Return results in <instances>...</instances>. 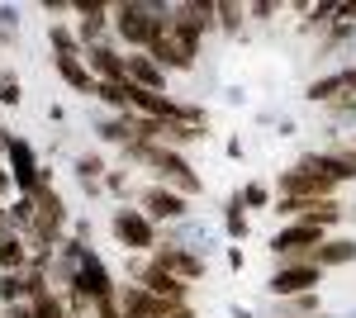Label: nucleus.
<instances>
[{"mask_svg": "<svg viewBox=\"0 0 356 318\" xmlns=\"http://www.w3.org/2000/svg\"><path fill=\"white\" fill-rule=\"evenodd\" d=\"M114 19V33H119V38H124V43H129V48H147V43H152V33H157V29L166 24V15H171V10H166V5H114L110 10Z\"/></svg>", "mask_w": 356, "mask_h": 318, "instance_id": "f257e3e1", "label": "nucleus"}, {"mask_svg": "<svg viewBox=\"0 0 356 318\" xmlns=\"http://www.w3.org/2000/svg\"><path fill=\"white\" fill-rule=\"evenodd\" d=\"M124 152H129V157L152 161V166L162 171L166 181H176V186H181V195H195V190H200V176L191 171V161L181 157L176 148H166V143H129Z\"/></svg>", "mask_w": 356, "mask_h": 318, "instance_id": "f03ea898", "label": "nucleus"}, {"mask_svg": "<svg viewBox=\"0 0 356 318\" xmlns=\"http://www.w3.org/2000/svg\"><path fill=\"white\" fill-rule=\"evenodd\" d=\"M318 247H323V228H318V223H304V218L290 223V228H280L271 238V252L285 257V262H295V257H300V262H314Z\"/></svg>", "mask_w": 356, "mask_h": 318, "instance_id": "7ed1b4c3", "label": "nucleus"}, {"mask_svg": "<svg viewBox=\"0 0 356 318\" xmlns=\"http://www.w3.org/2000/svg\"><path fill=\"white\" fill-rule=\"evenodd\" d=\"M114 238L134 252H157V228L143 209H119L114 214Z\"/></svg>", "mask_w": 356, "mask_h": 318, "instance_id": "20e7f679", "label": "nucleus"}, {"mask_svg": "<svg viewBox=\"0 0 356 318\" xmlns=\"http://www.w3.org/2000/svg\"><path fill=\"white\" fill-rule=\"evenodd\" d=\"M318 280H323V266H314V262H290V266H280V271L271 276V294H280V299H295V294L318 290Z\"/></svg>", "mask_w": 356, "mask_h": 318, "instance_id": "39448f33", "label": "nucleus"}, {"mask_svg": "<svg viewBox=\"0 0 356 318\" xmlns=\"http://www.w3.org/2000/svg\"><path fill=\"white\" fill-rule=\"evenodd\" d=\"M332 186L337 181L309 171V166H295V171L280 176V200H332Z\"/></svg>", "mask_w": 356, "mask_h": 318, "instance_id": "423d86ee", "label": "nucleus"}, {"mask_svg": "<svg viewBox=\"0 0 356 318\" xmlns=\"http://www.w3.org/2000/svg\"><path fill=\"white\" fill-rule=\"evenodd\" d=\"M5 157H10V181H15V186L24 190V195H33V190L43 186V166L33 161V148H29L24 138H15Z\"/></svg>", "mask_w": 356, "mask_h": 318, "instance_id": "0eeeda50", "label": "nucleus"}, {"mask_svg": "<svg viewBox=\"0 0 356 318\" xmlns=\"http://www.w3.org/2000/svg\"><path fill=\"white\" fill-rule=\"evenodd\" d=\"M138 285H143L147 294H157V299H171V304H186V290H191V285H186L181 276L162 271L157 262H147L143 271H138Z\"/></svg>", "mask_w": 356, "mask_h": 318, "instance_id": "6e6552de", "label": "nucleus"}, {"mask_svg": "<svg viewBox=\"0 0 356 318\" xmlns=\"http://www.w3.org/2000/svg\"><path fill=\"white\" fill-rule=\"evenodd\" d=\"M300 166L328 176V181H356V157L352 152H309V157H300Z\"/></svg>", "mask_w": 356, "mask_h": 318, "instance_id": "1a4fd4ad", "label": "nucleus"}, {"mask_svg": "<svg viewBox=\"0 0 356 318\" xmlns=\"http://www.w3.org/2000/svg\"><path fill=\"white\" fill-rule=\"evenodd\" d=\"M86 67H90L95 81H129V57H119L114 48H105V43L86 48Z\"/></svg>", "mask_w": 356, "mask_h": 318, "instance_id": "9d476101", "label": "nucleus"}, {"mask_svg": "<svg viewBox=\"0 0 356 318\" xmlns=\"http://www.w3.org/2000/svg\"><path fill=\"white\" fill-rule=\"evenodd\" d=\"M152 262L162 266V271H171V276H181L186 285L204 276V262H200L195 252H186V247H157V252H152Z\"/></svg>", "mask_w": 356, "mask_h": 318, "instance_id": "9b49d317", "label": "nucleus"}, {"mask_svg": "<svg viewBox=\"0 0 356 318\" xmlns=\"http://www.w3.org/2000/svg\"><path fill=\"white\" fill-rule=\"evenodd\" d=\"M143 209H147V218H186V195L152 186V190H143Z\"/></svg>", "mask_w": 356, "mask_h": 318, "instance_id": "f8f14e48", "label": "nucleus"}, {"mask_svg": "<svg viewBox=\"0 0 356 318\" xmlns=\"http://www.w3.org/2000/svg\"><path fill=\"white\" fill-rule=\"evenodd\" d=\"M347 95H356V67L332 72V77H323V81L309 86V100H323V105H337V100H347Z\"/></svg>", "mask_w": 356, "mask_h": 318, "instance_id": "ddd939ff", "label": "nucleus"}, {"mask_svg": "<svg viewBox=\"0 0 356 318\" xmlns=\"http://www.w3.org/2000/svg\"><path fill=\"white\" fill-rule=\"evenodd\" d=\"M129 81H134V86H143V90H157V95H162L166 72L147 53H129Z\"/></svg>", "mask_w": 356, "mask_h": 318, "instance_id": "4468645a", "label": "nucleus"}, {"mask_svg": "<svg viewBox=\"0 0 356 318\" xmlns=\"http://www.w3.org/2000/svg\"><path fill=\"white\" fill-rule=\"evenodd\" d=\"M53 62H57V77L67 81L72 90H81V95H95V77H90L86 57H53Z\"/></svg>", "mask_w": 356, "mask_h": 318, "instance_id": "2eb2a0df", "label": "nucleus"}, {"mask_svg": "<svg viewBox=\"0 0 356 318\" xmlns=\"http://www.w3.org/2000/svg\"><path fill=\"white\" fill-rule=\"evenodd\" d=\"M347 262H356V242L352 238H323V247L314 252V266H347Z\"/></svg>", "mask_w": 356, "mask_h": 318, "instance_id": "dca6fc26", "label": "nucleus"}, {"mask_svg": "<svg viewBox=\"0 0 356 318\" xmlns=\"http://www.w3.org/2000/svg\"><path fill=\"white\" fill-rule=\"evenodd\" d=\"M29 262H33V257H29V238L5 233V238H0V271H24Z\"/></svg>", "mask_w": 356, "mask_h": 318, "instance_id": "f3484780", "label": "nucleus"}, {"mask_svg": "<svg viewBox=\"0 0 356 318\" xmlns=\"http://www.w3.org/2000/svg\"><path fill=\"white\" fill-rule=\"evenodd\" d=\"M76 15H81V38H86V48H95L100 29L110 24V10H105V5H76Z\"/></svg>", "mask_w": 356, "mask_h": 318, "instance_id": "a211bd4d", "label": "nucleus"}, {"mask_svg": "<svg viewBox=\"0 0 356 318\" xmlns=\"http://www.w3.org/2000/svg\"><path fill=\"white\" fill-rule=\"evenodd\" d=\"M0 304H29L24 271H0Z\"/></svg>", "mask_w": 356, "mask_h": 318, "instance_id": "6ab92c4d", "label": "nucleus"}, {"mask_svg": "<svg viewBox=\"0 0 356 318\" xmlns=\"http://www.w3.org/2000/svg\"><path fill=\"white\" fill-rule=\"evenodd\" d=\"M95 95H100L105 105H114V109L129 114V81H95Z\"/></svg>", "mask_w": 356, "mask_h": 318, "instance_id": "aec40b11", "label": "nucleus"}, {"mask_svg": "<svg viewBox=\"0 0 356 318\" xmlns=\"http://www.w3.org/2000/svg\"><path fill=\"white\" fill-rule=\"evenodd\" d=\"M29 304H33V318H72L67 309H62V299H57L53 290H48V294H33Z\"/></svg>", "mask_w": 356, "mask_h": 318, "instance_id": "412c9836", "label": "nucleus"}, {"mask_svg": "<svg viewBox=\"0 0 356 318\" xmlns=\"http://www.w3.org/2000/svg\"><path fill=\"white\" fill-rule=\"evenodd\" d=\"M243 5H214V24L219 29H228V33H238V29H243Z\"/></svg>", "mask_w": 356, "mask_h": 318, "instance_id": "4be33fe9", "label": "nucleus"}, {"mask_svg": "<svg viewBox=\"0 0 356 318\" xmlns=\"http://www.w3.org/2000/svg\"><path fill=\"white\" fill-rule=\"evenodd\" d=\"M105 171V157H95V152H86V157H76V176H81L86 186H95V176Z\"/></svg>", "mask_w": 356, "mask_h": 318, "instance_id": "5701e85b", "label": "nucleus"}, {"mask_svg": "<svg viewBox=\"0 0 356 318\" xmlns=\"http://www.w3.org/2000/svg\"><path fill=\"white\" fill-rule=\"evenodd\" d=\"M53 48H57V57H81L76 38H72V29H62V24H53Z\"/></svg>", "mask_w": 356, "mask_h": 318, "instance_id": "b1692460", "label": "nucleus"}, {"mask_svg": "<svg viewBox=\"0 0 356 318\" xmlns=\"http://www.w3.org/2000/svg\"><path fill=\"white\" fill-rule=\"evenodd\" d=\"M0 105H19V81L10 72H0Z\"/></svg>", "mask_w": 356, "mask_h": 318, "instance_id": "393cba45", "label": "nucleus"}, {"mask_svg": "<svg viewBox=\"0 0 356 318\" xmlns=\"http://www.w3.org/2000/svg\"><path fill=\"white\" fill-rule=\"evenodd\" d=\"M228 233H233V238H247V218H243V200H233V209H228Z\"/></svg>", "mask_w": 356, "mask_h": 318, "instance_id": "a878e982", "label": "nucleus"}, {"mask_svg": "<svg viewBox=\"0 0 356 318\" xmlns=\"http://www.w3.org/2000/svg\"><path fill=\"white\" fill-rule=\"evenodd\" d=\"M238 200H243V205H252V209H257V205H266V200H271V195H266V186H247L243 195H238Z\"/></svg>", "mask_w": 356, "mask_h": 318, "instance_id": "bb28decb", "label": "nucleus"}, {"mask_svg": "<svg viewBox=\"0 0 356 318\" xmlns=\"http://www.w3.org/2000/svg\"><path fill=\"white\" fill-rule=\"evenodd\" d=\"M318 309V294L309 290V294H295V314H314Z\"/></svg>", "mask_w": 356, "mask_h": 318, "instance_id": "cd10ccee", "label": "nucleus"}, {"mask_svg": "<svg viewBox=\"0 0 356 318\" xmlns=\"http://www.w3.org/2000/svg\"><path fill=\"white\" fill-rule=\"evenodd\" d=\"M0 318H33V304H5Z\"/></svg>", "mask_w": 356, "mask_h": 318, "instance_id": "c85d7f7f", "label": "nucleus"}, {"mask_svg": "<svg viewBox=\"0 0 356 318\" xmlns=\"http://www.w3.org/2000/svg\"><path fill=\"white\" fill-rule=\"evenodd\" d=\"M0 233H15V228H10V209H5V205H0Z\"/></svg>", "mask_w": 356, "mask_h": 318, "instance_id": "c756f323", "label": "nucleus"}, {"mask_svg": "<svg viewBox=\"0 0 356 318\" xmlns=\"http://www.w3.org/2000/svg\"><path fill=\"white\" fill-rule=\"evenodd\" d=\"M15 186V181H10V171H5V166H0V195H5V190Z\"/></svg>", "mask_w": 356, "mask_h": 318, "instance_id": "7c9ffc66", "label": "nucleus"}, {"mask_svg": "<svg viewBox=\"0 0 356 318\" xmlns=\"http://www.w3.org/2000/svg\"><path fill=\"white\" fill-rule=\"evenodd\" d=\"M10 143H15V138H10V133L0 129V152H10Z\"/></svg>", "mask_w": 356, "mask_h": 318, "instance_id": "2f4dec72", "label": "nucleus"}, {"mask_svg": "<svg viewBox=\"0 0 356 318\" xmlns=\"http://www.w3.org/2000/svg\"><path fill=\"white\" fill-rule=\"evenodd\" d=\"M347 152H352V157H356V148H347Z\"/></svg>", "mask_w": 356, "mask_h": 318, "instance_id": "473e14b6", "label": "nucleus"}]
</instances>
